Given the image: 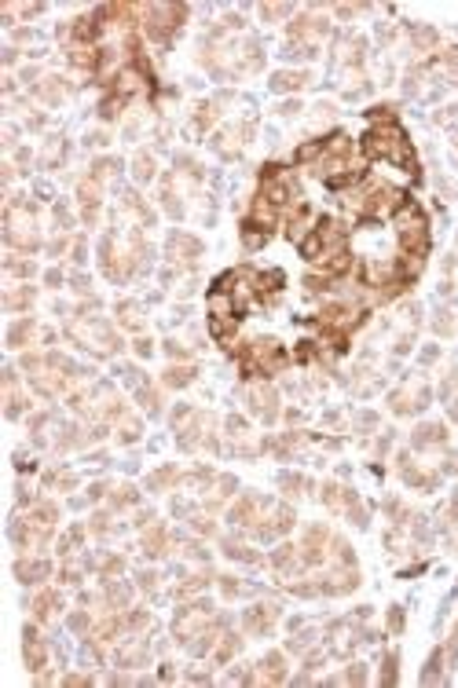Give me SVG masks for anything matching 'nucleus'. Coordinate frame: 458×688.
<instances>
[{
    "mask_svg": "<svg viewBox=\"0 0 458 688\" xmlns=\"http://www.w3.org/2000/svg\"><path fill=\"white\" fill-rule=\"evenodd\" d=\"M367 154H374V158H389V162H396V165H407V169H415V154H411V143H407V136L396 129V125H385V129L367 132Z\"/></svg>",
    "mask_w": 458,
    "mask_h": 688,
    "instance_id": "nucleus-1",
    "label": "nucleus"
},
{
    "mask_svg": "<svg viewBox=\"0 0 458 688\" xmlns=\"http://www.w3.org/2000/svg\"><path fill=\"white\" fill-rule=\"evenodd\" d=\"M396 224H400V238L411 253H426V216L418 213L415 202H404L400 213H396Z\"/></svg>",
    "mask_w": 458,
    "mask_h": 688,
    "instance_id": "nucleus-2",
    "label": "nucleus"
}]
</instances>
